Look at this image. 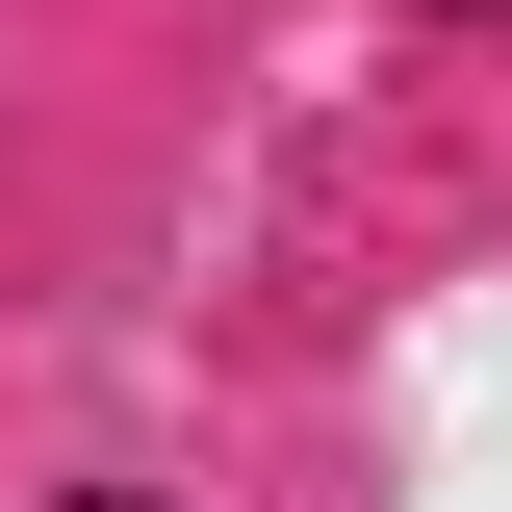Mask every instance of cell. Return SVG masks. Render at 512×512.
<instances>
[{
  "label": "cell",
  "mask_w": 512,
  "mask_h": 512,
  "mask_svg": "<svg viewBox=\"0 0 512 512\" xmlns=\"http://www.w3.org/2000/svg\"><path fill=\"white\" fill-rule=\"evenodd\" d=\"M52 512H128V487H52Z\"/></svg>",
  "instance_id": "obj_1"
}]
</instances>
